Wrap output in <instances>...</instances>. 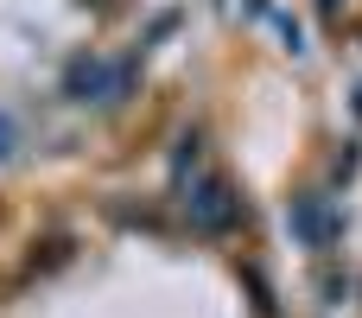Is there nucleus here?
I'll use <instances>...</instances> for the list:
<instances>
[{
    "mask_svg": "<svg viewBox=\"0 0 362 318\" xmlns=\"http://www.w3.org/2000/svg\"><path fill=\"white\" fill-rule=\"evenodd\" d=\"M185 210H191V229H197V236H235V229L248 223V204H242V198H235V185H229V178H216V172L191 178Z\"/></svg>",
    "mask_w": 362,
    "mask_h": 318,
    "instance_id": "f257e3e1",
    "label": "nucleus"
},
{
    "mask_svg": "<svg viewBox=\"0 0 362 318\" xmlns=\"http://www.w3.org/2000/svg\"><path fill=\"white\" fill-rule=\"evenodd\" d=\"M134 89V64H102L95 51H76L64 70V96L70 102H121Z\"/></svg>",
    "mask_w": 362,
    "mask_h": 318,
    "instance_id": "f03ea898",
    "label": "nucleus"
},
{
    "mask_svg": "<svg viewBox=\"0 0 362 318\" xmlns=\"http://www.w3.org/2000/svg\"><path fill=\"white\" fill-rule=\"evenodd\" d=\"M286 223H293V236H299V242H305V249H325V242H331V236H337V217H331V210H325V198H299V204H293V217H286Z\"/></svg>",
    "mask_w": 362,
    "mask_h": 318,
    "instance_id": "7ed1b4c3",
    "label": "nucleus"
},
{
    "mask_svg": "<svg viewBox=\"0 0 362 318\" xmlns=\"http://www.w3.org/2000/svg\"><path fill=\"white\" fill-rule=\"evenodd\" d=\"M235 274H242V293H248V306H255V318H280V300H274V287H267V274H261L255 261H242Z\"/></svg>",
    "mask_w": 362,
    "mask_h": 318,
    "instance_id": "20e7f679",
    "label": "nucleus"
},
{
    "mask_svg": "<svg viewBox=\"0 0 362 318\" xmlns=\"http://www.w3.org/2000/svg\"><path fill=\"white\" fill-rule=\"evenodd\" d=\"M64 261H70V236H51V242H38V249H32L25 274H51V268H64Z\"/></svg>",
    "mask_w": 362,
    "mask_h": 318,
    "instance_id": "39448f33",
    "label": "nucleus"
},
{
    "mask_svg": "<svg viewBox=\"0 0 362 318\" xmlns=\"http://www.w3.org/2000/svg\"><path fill=\"white\" fill-rule=\"evenodd\" d=\"M197 159H204V134H185L178 140V159H172V178L185 185V172H197Z\"/></svg>",
    "mask_w": 362,
    "mask_h": 318,
    "instance_id": "423d86ee",
    "label": "nucleus"
},
{
    "mask_svg": "<svg viewBox=\"0 0 362 318\" xmlns=\"http://www.w3.org/2000/svg\"><path fill=\"white\" fill-rule=\"evenodd\" d=\"M13 147H19V127H13V115H6V108H0V159H6V153H13Z\"/></svg>",
    "mask_w": 362,
    "mask_h": 318,
    "instance_id": "0eeeda50",
    "label": "nucleus"
}]
</instances>
